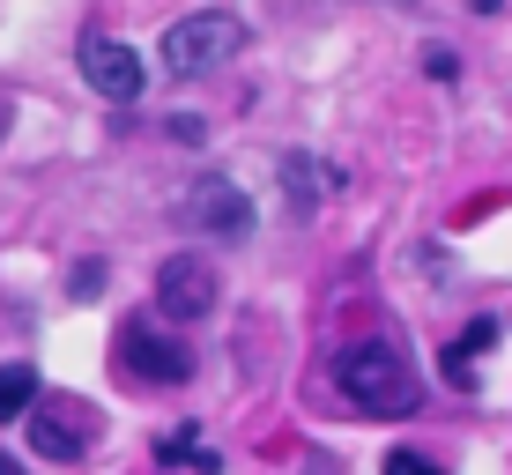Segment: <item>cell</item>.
Here are the masks:
<instances>
[{"label": "cell", "instance_id": "obj_8", "mask_svg": "<svg viewBox=\"0 0 512 475\" xmlns=\"http://www.w3.org/2000/svg\"><path fill=\"white\" fill-rule=\"evenodd\" d=\"M282 179H290V201H297V216H312L320 208V193H334L342 179L320 164V156H282Z\"/></svg>", "mask_w": 512, "mask_h": 475}, {"label": "cell", "instance_id": "obj_14", "mask_svg": "<svg viewBox=\"0 0 512 475\" xmlns=\"http://www.w3.org/2000/svg\"><path fill=\"white\" fill-rule=\"evenodd\" d=\"M423 67H431V75H438V82H453V67H461V60H453V52H446V45H431V52H423Z\"/></svg>", "mask_w": 512, "mask_h": 475}, {"label": "cell", "instance_id": "obj_4", "mask_svg": "<svg viewBox=\"0 0 512 475\" xmlns=\"http://www.w3.org/2000/svg\"><path fill=\"white\" fill-rule=\"evenodd\" d=\"M156 312L179 320V327L208 320V312H216V268H208L201 253H171L164 268H156Z\"/></svg>", "mask_w": 512, "mask_h": 475}, {"label": "cell", "instance_id": "obj_6", "mask_svg": "<svg viewBox=\"0 0 512 475\" xmlns=\"http://www.w3.org/2000/svg\"><path fill=\"white\" fill-rule=\"evenodd\" d=\"M23 424H30V446H38L45 461H82V453H90V409H82V401H38Z\"/></svg>", "mask_w": 512, "mask_h": 475}, {"label": "cell", "instance_id": "obj_2", "mask_svg": "<svg viewBox=\"0 0 512 475\" xmlns=\"http://www.w3.org/2000/svg\"><path fill=\"white\" fill-rule=\"evenodd\" d=\"M245 45V23L231 8H201V15H179V23L164 30V75H179V82H193V75H208L216 60H231V52Z\"/></svg>", "mask_w": 512, "mask_h": 475}, {"label": "cell", "instance_id": "obj_11", "mask_svg": "<svg viewBox=\"0 0 512 475\" xmlns=\"http://www.w3.org/2000/svg\"><path fill=\"white\" fill-rule=\"evenodd\" d=\"M490 342H498V320H475L461 342L446 349V379H453V386H475V364H468V357H475V349H490Z\"/></svg>", "mask_w": 512, "mask_h": 475}, {"label": "cell", "instance_id": "obj_9", "mask_svg": "<svg viewBox=\"0 0 512 475\" xmlns=\"http://www.w3.org/2000/svg\"><path fill=\"white\" fill-rule=\"evenodd\" d=\"M38 364H0V424H15V416L38 409Z\"/></svg>", "mask_w": 512, "mask_h": 475}, {"label": "cell", "instance_id": "obj_13", "mask_svg": "<svg viewBox=\"0 0 512 475\" xmlns=\"http://www.w3.org/2000/svg\"><path fill=\"white\" fill-rule=\"evenodd\" d=\"M97 283H104V260H82V268H75V283H67V290H75V297H97Z\"/></svg>", "mask_w": 512, "mask_h": 475}, {"label": "cell", "instance_id": "obj_7", "mask_svg": "<svg viewBox=\"0 0 512 475\" xmlns=\"http://www.w3.org/2000/svg\"><path fill=\"white\" fill-rule=\"evenodd\" d=\"M186 216L201 223L208 238H253V201H245L231 179H201L193 201H186Z\"/></svg>", "mask_w": 512, "mask_h": 475}, {"label": "cell", "instance_id": "obj_3", "mask_svg": "<svg viewBox=\"0 0 512 475\" xmlns=\"http://www.w3.org/2000/svg\"><path fill=\"white\" fill-rule=\"evenodd\" d=\"M119 372L134 386H186L193 379V349L179 334H156V320H127L119 327Z\"/></svg>", "mask_w": 512, "mask_h": 475}, {"label": "cell", "instance_id": "obj_5", "mask_svg": "<svg viewBox=\"0 0 512 475\" xmlns=\"http://www.w3.org/2000/svg\"><path fill=\"white\" fill-rule=\"evenodd\" d=\"M82 82H90L104 104H134L141 90H149V67H141V52H134V45H119V38H90V45H82Z\"/></svg>", "mask_w": 512, "mask_h": 475}, {"label": "cell", "instance_id": "obj_12", "mask_svg": "<svg viewBox=\"0 0 512 475\" xmlns=\"http://www.w3.org/2000/svg\"><path fill=\"white\" fill-rule=\"evenodd\" d=\"M386 475H446L431 453H386Z\"/></svg>", "mask_w": 512, "mask_h": 475}, {"label": "cell", "instance_id": "obj_1", "mask_svg": "<svg viewBox=\"0 0 512 475\" xmlns=\"http://www.w3.org/2000/svg\"><path fill=\"white\" fill-rule=\"evenodd\" d=\"M334 386H342L364 416H416V401H423L416 364L401 357L394 342H357V349H342V357H334Z\"/></svg>", "mask_w": 512, "mask_h": 475}, {"label": "cell", "instance_id": "obj_10", "mask_svg": "<svg viewBox=\"0 0 512 475\" xmlns=\"http://www.w3.org/2000/svg\"><path fill=\"white\" fill-rule=\"evenodd\" d=\"M156 461H164V468H193V475H223L216 453H201L193 424H186V431H171V438H156Z\"/></svg>", "mask_w": 512, "mask_h": 475}, {"label": "cell", "instance_id": "obj_15", "mask_svg": "<svg viewBox=\"0 0 512 475\" xmlns=\"http://www.w3.org/2000/svg\"><path fill=\"white\" fill-rule=\"evenodd\" d=\"M0 475H23V468H15V461H8V453H0Z\"/></svg>", "mask_w": 512, "mask_h": 475}]
</instances>
